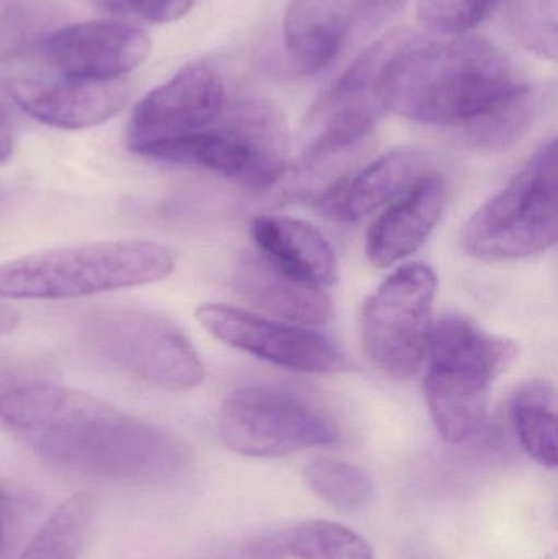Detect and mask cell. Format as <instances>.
Returning <instances> with one entry per match:
<instances>
[{
	"instance_id": "cell-1",
	"label": "cell",
	"mask_w": 558,
	"mask_h": 559,
	"mask_svg": "<svg viewBox=\"0 0 558 559\" xmlns=\"http://www.w3.org/2000/svg\"><path fill=\"white\" fill-rule=\"evenodd\" d=\"M0 424L46 462L95 478L159 485L186 463L169 433L61 384L9 388L0 394Z\"/></svg>"
},
{
	"instance_id": "cell-2",
	"label": "cell",
	"mask_w": 558,
	"mask_h": 559,
	"mask_svg": "<svg viewBox=\"0 0 558 559\" xmlns=\"http://www.w3.org/2000/svg\"><path fill=\"white\" fill-rule=\"evenodd\" d=\"M524 85L510 58L487 39H426L415 33L387 66L382 94L387 111L400 117L464 128Z\"/></svg>"
},
{
	"instance_id": "cell-3",
	"label": "cell",
	"mask_w": 558,
	"mask_h": 559,
	"mask_svg": "<svg viewBox=\"0 0 558 559\" xmlns=\"http://www.w3.org/2000/svg\"><path fill=\"white\" fill-rule=\"evenodd\" d=\"M518 357V345L461 314L432 324L425 396L439 436L464 443L487 423L490 388Z\"/></svg>"
},
{
	"instance_id": "cell-4",
	"label": "cell",
	"mask_w": 558,
	"mask_h": 559,
	"mask_svg": "<svg viewBox=\"0 0 558 559\" xmlns=\"http://www.w3.org/2000/svg\"><path fill=\"white\" fill-rule=\"evenodd\" d=\"M174 269L173 252L157 242H88L0 265V298H81L161 282Z\"/></svg>"
},
{
	"instance_id": "cell-5",
	"label": "cell",
	"mask_w": 558,
	"mask_h": 559,
	"mask_svg": "<svg viewBox=\"0 0 558 559\" xmlns=\"http://www.w3.org/2000/svg\"><path fill=\"white\" fill-rule=\"evenodd\" d=\"M136 154L164 163L193 164L252 192H262L274 187L287 170L290 134L274 104L245 98L226 105L213 127L150 144Z\"/></svg>"
},
{
	"instance_id": "cell-6",
	"label": "cell",
	"mask_w": 558,
	"mask_h": 559,
	"mask_svg": "<svg viewBox=\"0 0 558 559\" xmlns=\"http://www.w3.org/2000/svg\"><path fill=\"white\" fill-rule=\"evenodd\" d=\"M82 342L108 367L159 390L182 393L205 380V367L182 329L147 309H100L82 325Z\"/></svg>"
},
{
	"instance_id": "cell-7",
	"label": "cell",
	"mask_w": 558,
	"mask_h": 559,
	"mask_svg": "<svg viewBox=\"0 0 558 559\" xmlns=\"http://www.w3.org/2000/svg\"><path fill=\"white\" fill-rule=\"evenodd\" d=\"M557 229V141L550 140L474 213L462 245L480 261H517L556 246Z\"/></svg>"
},
{
	"instance_id": "cell-8",
	"label": "cell",
	"mask_w": 558,
	"mask_h": 559,
	"mask_svg": "<svg viewBox=\"0 0 558 559\" xmlns=\"http://www.w3.org/2000/svg\"><path fill=\"white\" fill-rule=\"evenodd\" d=\"M216 426L229 450L251 459H281L341 439L327 407L287 384H251L233 391L219 407Z\"/></svg>"
},
{
	"instance_id": "cell-9",
	"label": "cell",
	"mask_w": 558,
	"mask_h": 559,
	"mask_svg": "<svg viewBox=\"0 0 558 559\" xmlns=\"http://www.w3.org/2000/svg\"><path fill=\"white\" fill-rule=\"evenodd\" d=\"M413 35L409 28L387 33L328 88L301 131V166L313 167L351 150L376 128L387 111L382 94L387 66Z\"/></svg>"
},
{
	"instance_id": "cell-10",
	"label": "cell",
	"mask_w": 558,
	"mask_h": 559,
	"mask_svg": "<svg viewBox=\"0 0 558 559\" xmlns=\"http://www.w3.org/2000/svg\"><path fill=\"white\" fill-rule=\"evenodd\" d=\"M438 277L426 264L393 272L360 314V337L369 360L389 377H413L428 355Z\"/></svg>"
},
{
	"instance_id": "cell-11",
	"label": "cell",
	"mask_w": 558,
	"mask_h": 559,
	"mask_svg": "<svg viewBox=\"0 0 558 559\" xmlns=\"http://www.w3.org/2000/svg\"><path fill=\"white\" fill-rule=\"evenodd\" d=\"M195 316L218 341L278 367L305 373H340L349 368L346 355L331 338L300 325L219 302L199 306Z\"/></svg>"
},
{
	"instance_id": "cell-12",
	"label": "cell",
	"mask_w": 558,
	"mask_h": 559,
	"mask_svg": "<svg viewBox=\"0 0 558 559\" xmlns=\"http://www.w3.org/2000/svg\"><path fill=\"white\" fill-rule=\"evenodd\" d=\"M153 51L150 36L118 20H91L43 36L33 55L71 81H115L140 68Z\"/></svg>"
},
{
	"instance_id": "cell-13",
	"label": "cell",
	"mask_w": 558,
	"mask_h": 559,
	"mask_svg": "<svg viewBox=\"0 0 558 559\" xmlns=\"http://www.w3.org/2000/svg\"><path fill=\"white\" fill-rule=\"evenodd\" d=\"M226 105L218 72L206 62H192L134 107L128 124L130 150L138 153L150 144L206 130L219 120Z\"/></svg>"
},
{
	"instance_id": "cell-14",
	"label": "cell",
	"mask_w": 558,
	"mask_h": 559,
	"mask_svg": "<svg viewBox=\"0 0 558 559\" xmlns=\"http://www.w3.org/2000/svg\"><path fill=\"white\" fill-rule=\"evenodd\" d=\"M10 100L39 123L62 130L98 127L120 114L131 97L127 78L115 81H10Z\"/></svg>"
},
{
	"instance_id": "cell-15",
	"label": "cell",
	"mask_w": 558,
	"mask_h": 559,
	"mask_svg": "<svg viewBox=\"0 0 558 559\" xmlns=\"http://www.w3.org/2000/svg\"><path fill=\"white\" fill-rule=\"evenodd\" d=\"M448 205V183L428 173L390 203L367 235V258L373 267H392L415 254L435 231Z\"/></svg>"
},
{
	"instance_id": "cell-16",
	"label": "cell",
	"mask_w": 558,
	"mask_h": 559,
	"mask_svg": "<svg viewBox=\"0 0 558 559\" xmlns=\"http://www.w3.org/2000/svg\"><path fill=\"white\" fill-rule=\"evenodd\" d=\"M429 154L400 147L370 163L353 179L336 183L317 199L318 205L337 222H359L364 216L390 205L431 173Z\"/></svg>"
},
{
	"instance_id": "cell-17",
	"label": "cell",
	"mask_w": 558,
	"mask_h": 559,
	"mask_svg": "<svg viewBox=\"0 0 558 559\" xmlns=\"http://www.w3.org/2000/svg\"><path fill=\"white\" fill-rule=\"evenodd\" d=\"M364 0H290L284 16V41L300 74H317L340 51Z\"/></svg>"
},
{
	"instance_id": "cell-18",
	"label": "cell",
	"mask_w": 558,
	"mask_h": 559,
	"mask_svg": "<svg viewBox=\"0 0 558 559\" xmlns=\"http://www.w3.org/2000/svg\"><path fill=\"white\" fill-rule=\"evenodd\" d=\"M235 285L249 302L285 321L320 325L333 318V302L323 288L285 274L261 252L242 255Z\"/></svg>"
},
{
	"instance_id": "cell-19",
	"label": "cell",
	"mask_w": 558,
	"mask_h": 559,
	"mask_svg": "<svg viewBox=\"0 0 558 559\" xmlns=\"http://www.w3.org/2000/svg\"><path fill=\"white\" fill-rule=\"evenodd\" d=\"M251 235L259 252L285 274L320 288L336 282V254L328 239L308 223L287 216H258Z\"/></svg>"
},
{
	"instance_id": "cell-20",
	"label": "cell",
	"mask_w": 558,
	"mask_h": 559,
	"mask_svg": "<svg viewBox=\"0 0 558 559\" xmlns=\"http://www.w3.org/2000/svg\"><path fill=\"white\" fill-rule=\"evenodd\" d=\"M514 430L524 452L546 468H557L556 390L544 380L521 384L511 400Z\"/></svg>"
},
{
	"instance_id": "cell-21",
	"label": "cell",
	"mask_w": 558,
	"mask_h": 559,
	"mask_svg": "<svg viewBox=\"0 0 558 559\" xmlns=\"http://www.w3.org/2000/svg\"><path fill=\"white\" fill-rule=\"evenodd\" d=\"M543 105V88L526 84L510 100L461 128L462 136L477 150H508L530 131Z\"/></svg>"
},
{
	"instance_id": "cell-22",
	"label": "cell",
	"mask_w": 558,
	"mask_h": 559,
	"mask_svg": "<svg viewBox=\"0 0 558 559\" xmlns=\"http://www.w3.org/2000/svg\"><path fill=\"white\" fill-rule=\"evenodd\" d=\"M94 519L91 496L74 495L62 501L36 532L19 559H78Z\"/></svg>"
},
{
	"instance_id": "cell-23",
	"label": "cell",
	"mask_w": 558,
	"mask_h": 559,
	"mask_svg": "<svg viewBox=\"0 0 558 559\" xmlns=\"http://www.w3.org/2000/svg\"><path fill=\"white\" fill-rule=\"evenodd\" d=\"M304 476L318 498L343 514L363 511L373 499L372 479L353 463L313 460L308 463Z\"/></svg>"
},
{
	"instance_id": "cell-24",
	"label": "cell",
	"mask_w": 558,
	"mask_h": 559,
	"mask_svg": "<svg viewBox=\"0 0 558 559\" xmlns=\"http://www.w3.org/2000/svg\"><path fill=\"white\" fill-rule=\"evenodd\" d=\"M287 554L295 559H373L366 538L353 528L330 521H308L285 538Z\"/></svg>"
},
{
	"instance_id": "cell-25",
	"label": "cell",
	"mask_w": 558,
	"mask_h": 559,
	"mask_svg": "<svg viewBox=\"0 0 558 559\" xmlns=\"http://www.w3.org/2000/svg\"><path fill=\"white\" fill-rule=\"evenodd\" d=\"M558 0H504V20L511 35L541 58H557Z\"/></svg>"
},
{
	"instance_id": "cell-26",
	"label": "cell",
	"mask_w": 558,
	"mask_h": 559,
	"mask_svg": "<svg viewBox=\"0 0 558 559\" xmlns=\"http://www.w3.org/2000/svg\"><path fill=\"white\" fill-rule=\"evenodd\" d=\"M503 0H419V20L438 35H465Z\"/></svg>"
},
{
	"instance_id": "cell-27",
	"label": "cell",
	"mask_w": 558,
	"mask_h": 559,
	"mask_svg": "<svg viewBox=\"0 0 558 559\" xmlns=\"http://www.w3.org/2000/svg\"><path fill=\"white\" fill-rule=\"evenodd\" d=\"M127 3L146 22L170 23L187 15L195 0H127Z\"/></svg>"
},
{
	"instance_id": "cell-28",
	"label": "cell",
	"mask_w": 558,
	"mask_h": 559,
	"mask_svg": "<svg viewBox=\"0 0 558 559\" xmlns=\"http://www.w3.org/2000/svg\"><path fill=\"white\" fill-rule=\"evenodd\" d=\"M408 0H364L363 10L366 12V19L372 25L385 22L390 16L395 15L400 9L405 7Z\"/></svg>"
},
{
	"instance_id": "cell-29",
	"label": "cell",
	"mask_w": 558,
	"mask_h": 559,
	"mask_svg": "<svg viewBox=\"0 0 558 559\" xmlns=\"http://www.w3.org/2000/svg\"><path fill=\"white\" fill-rule=\"evenodd\" d=\"M13 151V120L9 107L0 102V163H5Z\"/></svg>"
},
{
	"instance_id": "cell-30",
	"label": "cell",
	"mask_w": 558,
	"mask_h": 559,
	"mask_svg": "<svg viewBox=\"0 0 558 559\" xmlns=\"http://www.w3.org/2000/svg\"><path fill=\"white\" fill-rule=\"evenodd\" d=\"M20 322V314L15 309L0 302V335L10 334L16 329Z\"/></svg>"
},
{
	"instance_id": "cell-31",
	"label": "cell",
	"mask_w": 558,
	"mask_h": 559,
	"mask_svg": "<svg viewBox=\"0 0 558 559\" xmlns=\"http://www.w3.org/2000/svg\"><path fill=\"white\" fill-rule=\"evenodd\" d=\"M7 518H9V508H7L5 496L0 491V550H2L3 542H5Z\"/></svg>"
},
{
	"instance_id": "cell-32",
	"label": "cell",
	"mask_w": 558,
	"mask_h": 559,
	"mask_svg": "<svg viewBox=\"0 0 558 559\" xmlns=\"http://www.w3.org/2000/svg\"><path fill=\"white\" fill-rule=\"evenodd\" d=\"M10 377V371L3 370V368H0V386H2L3 381L7 380V378Z\"/></svg>"
},
{
	"instance_id": "cell-33",
	"label": "cell",
	"mask_w": 558,
	"mask_h": 559,
	"mask_svg": "<svg viewBox=\"0 0 558 559\" xmlns=\"http://www.w3.org/2000/svg\"><path fill=\"white\" fill-rule=\"evenodd\" d=\"M546 559H557V555L556 554L549 555V557H547Z\"/></svg>"
}]
</instances>
